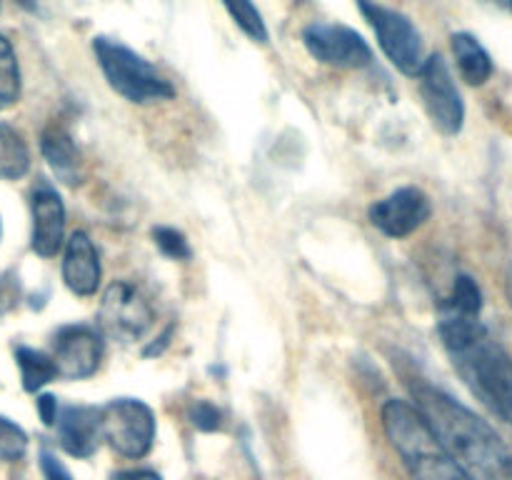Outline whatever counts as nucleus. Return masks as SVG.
<instances>
[{
    "instance_id": "7c9ffc66",
    "label": "nucleus",
    "mask_w": 512,
    "mask_h": 480,
    "mask_svg": "<svg viewBox=\"0 0 512 480\" xmlns=\"http://www.w3.org/2000/svg\"><path fill=\"white\" fill-rule=\"evenodd\" d=\"M498 3H508V0H498Z\"/></svg>"
},
{
    "instance_id": "aec40b11",
    "label": "nucleus",
    "mask_w": 512,
    "mask_h": 480,
    "mask_svg": "<svg viewBox=\"0 0 512 480\" xmlns=\"http://www.w3.org/2000/svg\"><path fill=\"white\" fill-rule=\"evenodd\" d=\"M240 30L255 43H268V28L253 0H220Z\"/></svg>"
},
{
    "instance_id": "f257e3e1",
    "label": "nucleus",
    "mask_w": 512,
    "mask_h": 480,
    "mask_svg": "<svg viewBox=\"0 0 512 480\" xmlns=\"http://www.w3.org/2000/svg\"><path fill=\"white\" fill-rule=\"evenodd\" d=\"M413 398L440 448L468 480H512V453L488 420L428 383L415 385Z\"/></svg>"
},
{
    "instance_id": "0eeeda50",
    "label": "nucleus",
    "mask_w": 512,
    "mask_h": 480,
    "mask_svg": "<svg viewBox=\"0 0 512 480\" xmlns=\"http://www.w3.org/2000/svg\"><path fill=\"white\" fill-rule=\"evenodd\" d=\"M418 78L420 98L435 128L443 135H458L465 123V105L443 55L425 58Z\"/></svg>"
},
{
    "instance_id": "9d476101",
    "label": "nucleus",
    "mask_w": 512,
    "mask_h": 480,
    "mask_svg": "<svg viewBox=\"0 0 512 480\" xmlns=\"http://www.w3.org/2000/svg\"><path fill=\"white\" fill-rule=\"evenodd\" d=\"M50 358H53L58 375H63V378H90L103 360V335L93 325H63L53 335V355Z\"/></svg>"
},
{
    "instance_id": "473e14b6",
    "label": "nucleus",
    "mask_w": 512,
    "mask_h": 480,
    "mask_svg": "<svg viewBox=\"0 0 512 480\" xmlns=\"http://www.w3.org/2000/svg\"><path fill=\"white\" fill-rule=\"evenodd\" d=\"M0 233H3V225H0Z\"/></svg>"
},
{
    "instance_id": "20e7f679",
    "label": "nucleus",
    "mask_w": 512,
    "mask_h": 480,
    "mask_svg": "<svg viewBox=\"0 0 512 480\" xmlns=\"http://www.w3.org/2000/svg\"><path fill=\"white\" fill-rule=\"evenodd\" d=\"M93 53L110 88L130 103L148 105L158 103V100H170L175 95L170 80L160 75L153 63H148L143 55L135 53L120 40L98 35L93 38Z\"/></svg>"
},
{
    "instance_id": "2f4dec72",
    "label": "nucleus",
    "mask_w": 512,
    "mask_h": 480,
    "mask_svg": "<svg viewBox=\"0 0 512 480\" xmlns=\"http://www.w3.org/2000/svg\"><path fill=\"white\" fill-rule=\"evenodd\" d=\"M508 5H510V8H512V0H508Z\"/></svg>"
},
{
    "instance_id": "c85d7f7f",
    "label": "nucleus",
    "mask_w": 512,
    "mask_h": 480,
    "mask_svg": "<svg viewBox=\"0 0 512 480\" xmlns=\"http://www.w3.org/2000/svg\"><path fill=\"white\" fill-rule=\"evenodd\" d=\"M168 338H170V330H165V333L158 338V345L153 343V345H150V348H145V355H158L160 350H163L165 345H168Z\"/></svg>"
},
{
    "instance_id": "7ed1b4c3",
    "label": "nucleus",
    "mask_w": 512,
    "mask_h": 480,
    "mask_svg": "<svg viewBox=\"0 0 512 480\" xmlns=\"http://www.w3.org/2000/svg\"><path fill=\"white\" fill-rule=\"evenodd\" d=\"M383 428L413 480H468V475L440 448L428 420L413 403L388 400L383 405Z\"/></svg>"
},
{
    "instance_id": "cd10ccee",
    "label": "nucleus",
    "mask_w": 512,
    "mask_h": 480,
    "mask_svg": "<svg viewBox=\"0 0 512 480\" xmlns=\"http://www.w3.org/2000/svg\"><path fill=\"white\" fill-rule=\"evenodd\" d=\"M110 480H163L155 470H120Z\"/></svg>"
},
{
    "instance_id": "f03ea898",
    "label": "nucleus",
    "mask_w": 512,
    "mask_h": 480,
    "mask_svg": "<svg viewBox=\"0 0 512 480\" xmlns=\"http://www.w3.org/2000/svg\"><path fill=\"white\" fill-rule=\"evenodd\" d=\"M438 333L455 370L475 398L512 425V355L490 338L480 315L440 305Z\"/></svg>"
},
{
    "instance_id": "6e6552de",
    "label": "nucleus",
    "mask_w": 512,
    "mask_h": 480,
    "mask_svg": "<svg viewBox=\"0 0 512 480\" xmlns=\"http://www.w3.org/2000/svg\"><path fill=\"white\" fill-rule=\"evenodd\" d=\"M303 45L315 60L333 68L360 70L373 63V50L365 43L363 35L343 23L318 20V23L305 25Z\"/></svg>"
},
{
    "instance_id": "ddd939ff",
    "label": "nucleus",
    "mask_w": 512,
    "mask_h": 480,
    "mask_svg": "<svg viewBox=\"0 0 512 480\" xmlns=\"http://www.w3.org/2000/svg\"><path fill=\"white\" fill-rule=\"evenodd\" d=\"M100 275H103V270H100V258L93 240H90L88 233H83V230H75V233L65 240V285H68L70 293L80 295V298H88V295H95V290L100 288Z\"/></svg>"
},
{
    "instance_id": "9b49d317",
    "label": "nucleus",
    "mask_w": 512,
    "mask_h": 480,
    "mask_svg": "<svg viewBox=\"0 0 512 480\" xmlns=\"http://www.w3.org/2000/svg\"><path fill=\"white\" fill-rule=\"evenodd\" d=\"M430 198L420 188H400L370 205V223L388 238H408L430 218Z\"/></svg>"
},
{
    "instance_id": "39448f33",
    "label": "nucleus",
    "mask_w": 512,
    "mask_h": 480,
    "mask_svg": "<svg viewBox=\"0 0 512 480\" xmlns=\"http://www.w3.org/2000/svg\"><path fill=\"white\" fill-rule=\"evenodd\" d=\"M100 438L123 458H145L155 443V415L138 398H115L98 408Z\"/></svg>"
},
{
    "instance_id": "b1692460",
    "label": "nucleus",
    "mask_w": 512,
    "mask_h": 480,
    "mask_svg": "<svg viewBox=\"0 0 512 480\" xmlns=\"http://www.w3.org/2000/svg\"><path fill=\"white\" fill-rule=\"evenodd\" d=\"M188 418L190 423L198 430H203V433H215V430L223 428V413H220V408H215L213 403H208V400H195V403L190 405Z\"/></svg>"
},
{
    "instance_id": "bb28decb",
    "label": "nucleus",
    "mask_w": 512,
    "mask_h": 480,
    "mask_svg": "<svg viewBox=\"0 0 512 480\" xmlns=\"http://www.w3.org/2000/svg\"><path fill=\"white\" fill-rule=\"evenodd\" d=\"M35 405H38V415L40 420H43L45 425H55V418H58V410H60V403L55 395H40L38 400H35Z\"/></svg>"
},
{
    "instance_id": "393cba45",
    "label": "nucleus",
    "mask_w": 512,
    "mask_h": 480,
    "mask_svg": "<svg viewBox=\"0 0 512 480\" xmlns=\"http://www.w3.org/2000/svg\"><path fill=\"white\" fill-rule=\"evenodd\" d=\"M40 470H43L45 480H75L63 460L50 450H40Z\"/></svg>"
},
{
    "instance_id": "1a4fd4ad",
    "label": "nucleus",
    "mask_w": 512,
    "mask_h": 480,
    "mask_svg": "<svg viewBox=\"0 0 512 480\" xmlns=\"http://www.w3.org/2000/svg\"><path fill=\"white\" fill-rule=\"evenodd\" d=\"M100 328L118 340H138L153 325V308L135 285L115 280L100 300Z\"/></svg>"
},
{
    "instance_id": "5701e85b",
    "label": "nucleus",
    "mask_w": 512,
    "mask_h": 480,
    "mask_svg": "<svg viewBox=\"0 0 512 480\" xmlns=\"http://www.w3.org/2000/svg\"><path fill=\"white\" fill-rule=\"evenodd\" d=\"M153 240L160 248V253L170 260H188L190 255H193L188 238H185L180 230L170 228V225H158V228H153Z\"/></svg>"
},
{
    "instance_id": "c756f323",
    "label": "nucleus",
    "mask_w": 512,
    "mask_h": 480,
    "mask_svg": "<svg viewBox=\"0 0 512 480\" xmlns=\"http://www.w3.org/2000/svg\"><path fill=\"white\" fill-rule=\"evenodd\" d=\"M505 288H508L510 303H512V265H510V270H508V280H505Z\"/></svg>"
},
{
    "instance_id": "a211bd4d",
    "label": "nucleus",
    "mask_w": 512,
    "mask_h": 480,
    "mask_svg": "<svg viewBox=\"0 0 512 480\" xmlns=\"http://www.w3.org/2000/svg\"><path fill=\"white\" fill-rule=\"evenodd\" d=\"M30 153L23 135L0 123V180H18L28 173Z\"/></svg>"
},
{
    "instance_id": "4be33fe9",
    "label": "nucleus",
    "mask_w": 512,
    "mask_h": 480,
    "mask_svg": "<svg viewBox=\"0 0 512 480\" xmlns=\"http://www.w3.org/2000/svg\"><path fill=\"white\" fill-rule=\"evenodd\" d=\"M25 450H28V435H25V430L10 418L0 415V460L15 463V460L23 458Z\"/></svg>"
},
{
    "instance_id": "412c9836",
    "label": "nucleus",
    "mask_w": 512,
    "mask_h": 480,
    "mask_svg": "<svg viewBox=\"0 0 512 480\" xmlns=\"http://www.w3.org/2000/svg\"><path fill=\"white\" fill-rule=\"evenodd\" d=\"M443 305L450 310H458V313L480 315V310H483V293H480L478 283L470 275H458Z\"/></svg>"
},
{
    "instance_id": "4468645a",
    "label": "nucleus",
    "mask_w": 512,
    "mask_h": 480,
    "mask_svg": "<svg viewBox=\"0 0 512 480\" xmlns=\"http://www.w3.org/2000/svg\"><path fill=\"white\" fill-rule=\"evenodd\" d=\"M55 428H58L63 450L73 458H90L103 440L100 438V413L90 405H60Z\"/></svg>"
},
{
    "instance_id": "dca6fc26",
    "label": "nucleus",
    "mask_w": 512,
    "mask_h": 480,
    "mask_svg": "<svg viewBox=\"0 0 512 480\" xmlns=\"http://www.w3.org/2000/svg\"><path fill=\"white\" fill-rule=\"evenodd\" d=\"M40 150H43L45 160H48L50 168L65 178L68 183H75V168H78V148H75L73 135L68 133V128L60 123H50L48 128L40 135Z\"/></svg>"
},
{
    "instance_id": "f8f14e48",
    "label": "nucleus",
    "mask_w": 512,
    "mask_h": 480,
    "mask_svg": "<svg viewBox=\"0 0 512 480\" xmlns=\"http://www.w3.org/2000/svg\"><path fill=\"white\" fill-rule=\"evenodd\" d=\"M33 210V245L40 258H53L65 245V205L58 190L48 183H38L30 195Z\"/></svg>"
},
{
    "instance_id": "a878e982",
    "label": "nucleus",
    "mask_w": 512,
    "mask_h": 480,
    "mask_svg": "<svg viewBox=\"0 0 512 480\" xmlns=\"http://www.w3.org/2000/svg\"><path fill=\"white\" fill-rule=\"evenodd\" d=\"M20 300V283L13 275H3L0 278V315L13 310Z\"/></svg>"
},
{
    "instance_id": "423d86ee",
    "label": "nucleus",
    "mask_w": 512,
    "mask_h": 480,
    "mask_svg": "<svg viewBox=\"0 0 512 480\" xmlns=\"http://www.w3.org/2000/svg\"><path fill=\"white\" fill-rule=\"evenodd\" d=\"M360 13L370 23V28L378 35V43L390 63L405 75H418L425 63L423 38L408 15L398 13L393 8L375 3V0H358Z\"/></svg>"
},
{
    "instance_id": "f3484780",
    "label": "nucleus",
    "mask_w": 512,
    "mask_h": 480,
    "mask_svg": "<svg viewBox=\"0 0 512 480\" xmlns=\"http://www.w3.org/2000/svg\"><path fill=\"white\" fill-rule=\"evenodd\" d=\"M15 363H18L20 380H23V388L28 393H38L40 388H45L58 375L53 358L43 350L28 348V345L15 348Z\"/></svg>"
},
{
    "instance_id": "6ab92c4d",
    "label": "nucleus",
    "mask_w": 512,
    "mask_h": 480,
    "mask_svg": "<svg viewBox=\"0 0 512 480\" xmlns=\"http://www.w3.org/2000/svg\"><path fill=\"white\" fill-rule=\"evenodd\" d=\"M20 98V68L18 55L13 43L5 35H0V110L10 108Z\"/></svg>"
},
{
    "instance_id": "2eb2a0df",
    "label": "nucleus",
    "mask_w": 512,
    "mask_h": 480,
    "mask_svg": "<svg viewBox=\"0 0 512 480\" xmlns=\"http://www.w3.org/2000/svg\"><path fill=\"white\" fill-rule=\"evenodd\" d=\"M450 45H453L455 63H458V70L465 83L475 85V88L488 83L490 75H493V58L480 45V40L470 33H453Z\"/></svg>"
}]
</instances>
